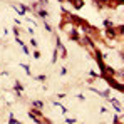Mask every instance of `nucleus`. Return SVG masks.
I'll return each instance as SVG.
<instances>
[{"mask_svg":"<svg viewBox=\"0 0 124 124\" xmlns=\"http://www.w3.org/2000/svg\"><path fill=\"white\" fill-rule=\"evenodd\" d=\"M39 15H40V17H47V12H45V10H39Z\"/></svg>","mask_w":124,"mask_h":124,"instance_id":"nucleus-6","label":"nucleus"},{"mask_svg":"<svg viewBox=\"0 0 124 124\" xmlns=\"http://www.w3.org/2000/svg\"><path fill=\"white\" fill-rule=\"evenodd\" d=\"M39 2H42L44 5H47V0H39Z\"/></svg>","mask_w":124,"mask_h":124,"instance_id":"nucleus-10","label":"nucleus"},{"mask_svg":"<svg viewBox=\"0 0 124 124\" xmlns=\"http://www.w3.org/2000/svg\"><path fill=\"white\" fill-rule=\"evenodd\" d=\"M106 34H107L109 37H116V30H114V29H111V27L106 30Z\"/></svg>","mask_w":124,"mask_h":124,"instance_id":"nucleus-2","label":"nucleus"},{"mask_svg":"<svg viewBox=\"0 0 124 124\" xmlns=\"http://www.w3.org/2000/svg\"><path fill=\"white\" fill-rule=\"evenodd\" d=\"M107 74H109V76H114L116 72H114V69H111V67H107Z\"/></svg>","mask_w":124,"mask_h":124,"instance_id":"nucleus-5","label":"nucleus"},{"mask_svg":"<svg viewBox=\"0 0 124 124\" xmlns=\"http://www.w3.org/2000/svg\"><path fill=\"white\" fill-rule=\"evenodd\" d=\"M59 2H64V0H59Z\"/></svg>","mask_w":124,"mask_h":124,"instance_id":"nucleus-11","label":"nucleus"},{"mask_svg":"<svg viewBox=\"0 0 124 124\" xmlns=\"http://www.w3.org/2000/svg\"><path fill=\"white\" fill-rule=\"evenodd\" d=\"M72 2H74V7H76V8H81V7L84 5L82 0H72Z\"/></svg>","mask_w":124,"mask_h":124,"instance_id":"nucleus-3","label":"nucleus"},{"mask_svg":"<svg viewBox=\"0 0 124 124\" xmlns=\"http://www.w3.org/2000/svg\"><path fill=\"white\" fill-rule=\"evenodd\" d=\"M15 89H17V91H22V85L17 82V84H15Z\"/></svg>","mask_w":124,"mask_h":124,"instance_id":"nucleus-8","label":"nucleus"},{"mask_svg":"<svg viewBox=\"0 0 124 124\" xmlns=\"http://www.w3.org/2000/svg\"><path fill=\"white\" fill-rule=\"evenodd\" d=\"M34 107H37V109H42V107H44V102H42V101H34Z\"/></svg>","mask_w":124,"mask_h":124,"instance_id":"nucleus-4","label":"nucleus"},{"mask_svg":"<svg viewBox=\"0 0 124 124\" xmlns=\"http://www.w3.org/2000/svg\"><path fill=\"white\" fill-rule=\"evenodd\" d=\"M10 123H12V124H17V123H19V121H17L15 117H10Z\"/></svg>","mask_w":124,"mask_h":124,"instance_id":"nucleus-7","label":"nucleus"},{"mask_svg":"<svg viewBox=\"0 0 124 124\" xmlns=\"http://www.w3.org/2000/svg\"><path fill=\"white\" fill-rule=\"evenodd\" d=\"M116 2H119V3H121V2H123V0H116ZM109 7H114V3H111V5H109Z\"/></svg>","mask_w":124,"mask_h":124,"instance_id":"nucleus-9","label":"nucleus"},{"mask_svg":"<svg viewBox=\"0 0 124 124\" xmlns=\"http://www.w3.org/2000/svg\"><path fill=\"white\" fill-rule=\"evenodd\" d=\"M70 39L76 42H81V39H79V35H77V30H72V34H70Z\"/></svg>","mask_w":124,"mask_h":124,"instance_id":"nucleus-1","label":"nucleus"}]
</instances>
